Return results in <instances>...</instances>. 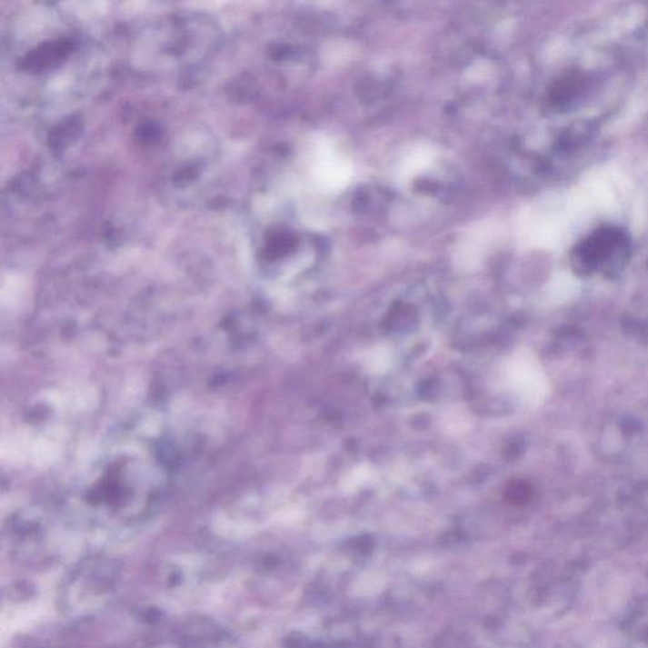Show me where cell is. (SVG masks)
I'll return each mask as SVG.
<instances>
[{"label": "cell", "instance_id": "cell-1", "mask_svg": "<svg viewBox=\"0 0 648 648\" xmlns=\"http://www.w3.org/2000/svg\"><path fill=\"white\" fill-rule=\"evenodd\" d=\"M630 238V234L617 225H602L573 248V264L588 269L623 263L631 251Z\"/></svg>", "mask_w": 648, "mask_h": 648}, {"label": "cell", "instance_id": "cell-2", "mask_svg": "<svg viewBox=\"0 0 648 648\" xmlns=\"http://www.w3.org/2000/svg\"><path fill=\"white\" fill-rule=\"evenodd\" d=\"M583 75L580 71H567L560 77L559 82L554 84L551 99L557 108L566 109L578 98L583 88Z\"/></svg>", "mask_w": 648, "mask_h": 648}]
</instances>
